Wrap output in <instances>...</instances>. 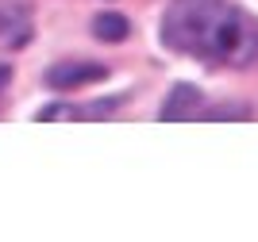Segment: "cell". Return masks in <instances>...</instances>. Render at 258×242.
<instances>
[{"instance_id": "6da1fadb", "label": "cell", "mask_w": 258, "mask_h": 242, "mask_svg": "<svg viewBox=\"0 0 258 242\" xmlns=\"http://www.w3.org/2000/svg\"><path fill=\"white\" fill-rule=\"evenodd\" d=\"M162 42L212 65L258 62V20L227 0H173Z\"/></svg>"}, {"instance_id": "7a4b0ae2", "label": "cell", "mask_w": 258, "mask_h": 242, "mask_svg": "<svg viewBox=\"0 0 258 242\" xmlns=\"http://www.w3.org/2000/svg\"><path fill=\"white\" fill-rule=\"evenodd\" d=\"M31 39V16L16 0H0V46H23Z\"/></svg>"}, {"instance_id": "3957f363", "label": "cell", "mask_w": 258, "mask_h": 242, "mask_svg": "<svg viewBox=\"0 0 258 242\" xmlns=\"http://www.w3.org/2000/svg\"><path fill=\"white\" fill-rule=\"evenodd\" d=\"M201 116V93L193 85H177L162 108V119H197Z\"/></svg>"}, {"instance_id": "277c9868", "label": "cell", "mask_w": 258, "mask_h": 242, "mask_svg": "<svg viewBox=\"0 0 258 242\" xmlns=\"http://www.w3.org/2000/svg\"><path fill=\"white\" fill-rule=\"evenodd\" d=\"M100 77H108L104 65H54L50 73H46V81H50L54 89H74V85L100 81Z\"/></svg>"}, {"instance_id": "5b68a950", "label": "cell", "mask_w": 258, "mask_h": 242, "mask_svg": "<svg viewBox=\"0 0 258 242\" xmlns=\"http://www.w3.org/2000/svg\"><path fill=\"white\" fill-rule=\"evenodd\" d=\"M97 39H108V42H119V39H127V20L123 16H97Z\"/></svg>"}]
</instances>
